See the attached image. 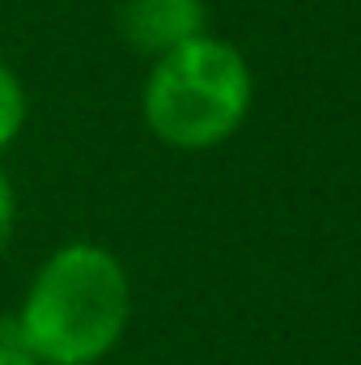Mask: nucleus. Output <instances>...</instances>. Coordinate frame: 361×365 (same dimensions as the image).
I'll list each match as a JSON object with an SVG mask.
<instances>
[{"instance_id":"f257e3e1","label":"nucleus","mask_w":361,"mask_h":365,"mask_svg":"<svg viewBox=\"0 0 361 365\" xmlns=\"http://www.w3.org/2000/svg\"><path fill=\"white\" fill-rule=\"evenodd\" d=\"M132 310L123 264L93 242L60 247L26 289L17 331L39 365H93L106 357Z\"/></svg>"},{"instance_id":"f03ea898","label":"nucleus","mask_w":361,"mask_h":365,"mask_svg":"<svg viewBox=\"0 0 361 365\" xmlns=\"http://www.w3.org/2000/svg\"><path fill=\"white\" fill-rule=\"evenodd\" d=\"M141 110L158 140L175 149H213L230 140L251 110V68L238 47L200 34L153 60Z\"/></svg>"},{"instance_id":"7ed1b4c3","label":"nucleus","mask_w":361,"mask_h":365,"mask_svg":"<svg viewBox=\"0 0 361 365\" xmlns=\"http://www.w3.org/2000/svg\"><path fill=\"white\" fill-rule=\"evenodd\" d=\"M119 26L136 51L158 60L204 34L208 9H204V0H123Z\"/></svg>"},{"instance_id":"20e7f679","label":"nucleus","mask_w":361,"mask_h":365,"mask_svg":"<svg viewBox=\"0 0 361 365\" xmlns=\"http://www.w3.org/2000/svg\"><path fill=\"white\" fill-rule=\"evenodd\" d=\"M21 123H26V90H21V81L0 64V149L13 145V136L21 132Z\"/></svg>"},{"instance_id":"39448f33","label":"nucleus","mask_w":361,"mask_h":365,"mask_svg":"<svg viewBox=\"0 0 361 365\" xmlns=\"http://www.w3.org/2000/svg\"><path fill=\"white\" fill-rule=\"evenodd\" d=\"M0 365H39V357L21 344L17 319H0Z\"/></svg>"},{"instance_id":"423d86ee","label":"nucleus","mask_w":361,"mask_h":365,"mask_svg":"<svg viewBox=\"0 0 361 365\" xmlns=\"http://www.w3.org/2000/svg\"><path fill=\"white\" fill-rule=\"evenodd\" d=\"M13 187L4 179V170H0V255H4V247H9V234H13Z\"/></svg>"}]
</instances>
